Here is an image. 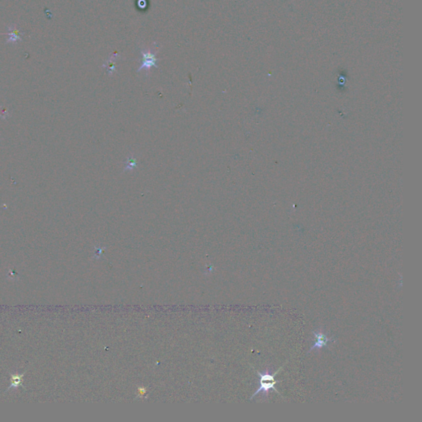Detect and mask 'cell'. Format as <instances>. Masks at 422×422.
Here are the masks:
<instances>
[{
  "mask_svg": "<svg viewBox=\"0 0 422 422\" xmlns=\"http://www.w3.org/2000/svg\"><path fill=\"white\" fill-rule=\"evenodd\" d=\"M24 375H25V373H23V374H20V373L10 374V386L8 388L6 392L16 391L19 388H25V387L23 386Z\"/></svg>",
  "mask_w": 422,
  "mask_h": 422,
  "instance_id": "3957f363",
  "label": "cell"
},
{
  "mask_svg": "<svg viewBox=\"0 0 422 422\" xmlns=\"http://www.w3.org/2000/svg\"><path fill=\"white\" fill-rule=\"evenodd\" d=\"M282 368H283V366L277 372H275L274 375H272L269 370H266L263 373H260L257 371V375L260 377V387L255 392L254 394L250 397V399H253L255 397H257V395L259 394V393H261L263 399H266V398H268V397H269V394H270V392L271 390L275 391L277 393H279L277 389H275V385L280 381H276L275 379V377L280 371Z\"/></svg>",
  "mask_w": 422,
  "mask_h": 422,
  "instance_id": "6da1fadb",
  "label": "cell"
},
{
  "mask_svg": "<svg viewBox=\"0 0 422 422\" xmlns=\"http://www.w3.org/2000/svg\"><path fill=\"white\" fill-rule=\"evenodd\" d=\"M142 55H143V61L141 63L140 68L138 71L146 69L148 72L152 67L157 66V59H155V55L150 52V50L146 51V52H142Z\"/></svg>",
  "mask_w": 422,
  "mask_h": 422,
  "instance_id": "277c9868",
  "label": "cell"
},
{
  "mask_svg": "<svg viewBox=\"0 0 422 422\" xmlns=\"http://www.w3.org/2000/svg\"><path fill=\"white\" fill-rule=\"evenodd\" d=\"M137 162L136 159L134 156L128 157L127 160L125 162V171L133 170L134 168H136Z\"/></svg>",
  "mask_w": 422,
  "mask_h": 422,
  "instance_id": "5b68a950",
  "label": "cell"
},
{
  "mask_svg": "<svg viewBox=\"0 0 422 422\" xmlns=\"http://www.w3.org/2000/svg\"><path fill=\"white\" fill-rule=\"evenodd\" d=\"M312 334L313 336V345L309 349L308 354L313 351L318 352V353L323 348H328L331 344L336 341V339L332 336H329L328 333L326 332V331L322 328H318V330L313 331Z\"/></svg>",
  "mask_w": 422,
  "mask_h": 422,
  "instance_id": "7a4b0ae2",
  "label": "cell"
}]
</instances>
